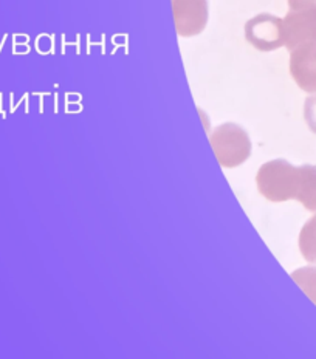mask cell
Wrapping results in <instances>:
<instances>
[{
  "mask_svg": "<svg viewBox=\"0 0 316 359\" xmlns=\"http://www.w3.org/2000/svg\"><path fill=\"white\" fill-rule=\"evenodd\" d=\"M256 186L261 196L273 203L295 200L298 168L281 158L263 163L256 174Z\"/></svg>",
  "mask_w": 316,
  "mask_h": 359,
  "instance_id": "1",
  "label": "cell"
},
{
  "mask_svg": "<svg viewBox=\"0 0 316 359\" xmlns=\"http://www.w3.org/2000/svg\"><path fill=\"white\" fill-rule=\"evenodd\" d=\"M209 144L217 161L225 169H235L250 158L253 144L250 135L236 123H225L209 133Z\"/></svg>",
  "mask_w": 316,
  "mask_h": 359,
  "instance_id": "2",
  "label": "cell"
},
{
  "mask_svg": "<svg viewBox=\"0 0 316 359\" xmlns=\"http://www.w3.org/2000/svg\"><path fill=\"white\" fill-rule=\"evenodd\" d=\"M246 42L262 53L284 47L282 19L270 13H261L246 20L244 27Z\"/></svg>",
  "mask_w": 316,
  "mask_h": 359,
  "instance_id": "3",
  "label": "cell"
},
{
  "mask_svg": "<svg viewBox=\"0 0 316 359\" xmlns=\"http://www.w3.org/2000/svg\"><path fill=\"white\" fill-rule=\"evenodd\" d=\"M171 5L180 37H195L205 32L209 20L208 0H171Z\"/></svg>",
  "mask_w": 316,
  "mask_h": 359,
  "instance_id": "4",
  "label": "cell"
},
{
  "mask_svg": "<svg viewBox=\"0 0 316 359\" xmlns=\"http://www.w3.org/2000/svg\"><path fill=\"white\" fill-rule=\"evenodd\" d=\"M284 47L290 51L299 45L316 42V4L290 10L282 19Z\"/></svg>",
  "mask_w": 316,
  "mask_h": 359,
  "instance_id": "5",
  "label": "cell"
},
{
  "mask_svg": "<svg viewBox=\"0 0 316 359\" xmlns=\"http://www.w3.org/2000/svg\"><path fill=\"white\" fill-rule=\"evenodd\" d=\"M289 69L293 81L307 93H316V42L299 45L290 51Z\"/></svg>",
  "mask_w": 316,
  "mask_h": 359,
  "instance_id": "6",
  "label": "cell"
},
{
  "mask_svg": "<svg viewBox=\"0 0 316 359\" xmlns=\"http://www.w3.org/2000/svg\"><path fill=\"white\" fill-rule=\"evenodd\" d=\"M295 200L303 203L307 211L316 212V166L305 164V166L298 168V189Z\"/></svg>",
  "mask_w": 316,
  "mask_h": 359,
  "instance_id": "7",
  "label": "cell"
},
{
  "mask_svg": "<svg viewBox=\"0 0 316 359\" xmlns=\"http://www.w3.org/2000/svg\"><path fill=\"white\" fill-rule=\"evenodd\" d=\"M299 251L303 257L316 264V214L308 219L299 233Z\"/></svg>",
  "mask_w": 316,
  "mask_h": 359,
  "instance_id": "8",
  "label": "cell"
},
{
  "mask_svg": "<svg viewBox=\"0 0 316 359\" xmlns=\"http://www.w3.org/2000/svg\"><path fill=\"white\" fill-rule=\"evenodd\" d=\"M291 279L304 291L307 297L316 305V266H303L291 273Z\"/></svg>",
  "mask_w": 316,
  "mask_h": 359,
  "instance_id": "9",
  "label": "cell"
},
{
  "mask_svg": "<svg viewBox=\"0 0 316 359\" xmlns=\"http://www.w3.org/2000/svg\"><path fill=\"white\" fill-rule=\"evenodd\" d=\"M304 119L313 133H316V93H312L304 102Z\"/></svg>",
  "mask_w": 316,
  "mask_h": 359,
  "instance_id": "10",
  "label": "cell"
},
{
  "mask_svg": "<svg viewBox=\"0 0 316 359\" xmlns=\"http://www.w3.org/2000/svg\"><path fill=\"white\" fill-rule=\"evenodd\" d=\"M316 4V0H289V6L290 10H296V8H303V6H308Z\"/></svg>",
  "mask_w": 316,
  "mask_h": 359,
  "instance_id": "11",
  "label": "cell"
}]
</instances>
